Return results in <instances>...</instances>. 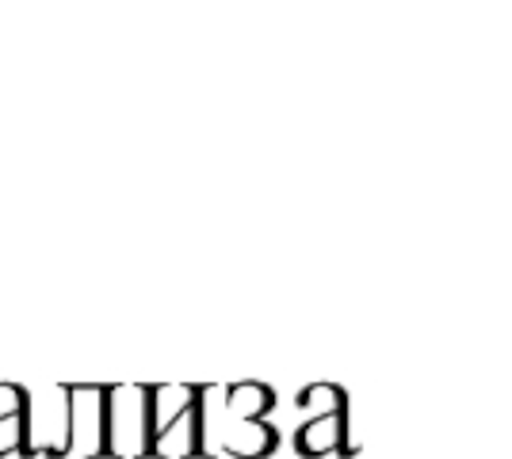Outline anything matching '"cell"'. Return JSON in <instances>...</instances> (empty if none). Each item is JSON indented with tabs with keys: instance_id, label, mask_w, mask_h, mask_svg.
<instances>
[{
	"instance_id": "6da1fadb",
	"label": "cell",
	"mask_w": 512,
	"mask_h": 459,
	"mask_svg": "<svg viewBox=\"0 0 512 459\" xmlns=\"http://www.w3.org/2000/svg\"><path fill=\"white\" fill-rule=\"evenodd\" d=\"M31 456V391L0 383V459Z\"/></svg>"
}]
</instances>
